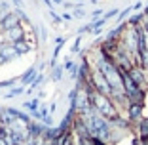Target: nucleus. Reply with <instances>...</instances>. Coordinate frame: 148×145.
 Returning a JSON list of instances; mask_svg holds the SVG:
<instances>
[{
    "label": "nucleus",
    "instance_id": "1",
    "mask_svg": "<svg viewBox=\"0 0 148 145\" xmlns=\"http://www.w3.org/2000/svg\"><path fill=\"white\" fill-rule=\"evenodd\" d=\"M89 99H91V105L95 107V111L101 114V117H105L106 120H114V119L120 117V114H118V109H116V103H114L108 96L99 94L95 90V92L89 94Z\"/></svg>",
    "mask_w": 148,
    "mask_h": 145
},
{
    "label": "nucleus",
    "instance_id": "2",
    "mask_svg": "<svg viewBox=\"0 0 148 145\" xmlns=\"http://www.w3.org/2000/svg\"><path fill=\"white\" fill-rule=\"evenodd\" d=\"M143 107L144 105L131 103L129 109H127V120H129V122H140V120H143Z\"/></svg>",
    "mask_w": 148,
    "mask_h": 145
},
{
    "label": "nucleus",
    "instance_id": "3",
    "mask_svg": "<svg viewBox=\"0 0 148 145\" xmlns=\"http://www.w3.org/2000/svg\"><path fill=\"white\" fill-rule=\"evenodd\" d=\"M6 36H8L10 40H13V42H19V38H21V29L17 27H13V29H8L6 31Z\"/></svg>",
    "mask_w": 148,
    "mask_h": 145
},
{
    "label": "nucleus",
    "instance_id": "4",
    "mask_svg": "<svg viewBox=\"0 0 148 145\" xmlns=\"http://www.w3.org/2000/svg\"><path fill=\"white\" fill-rule=\"evenodd\" d=\"M139 134L143 137V141H148V119H143L139 122Z\"/></svg>",
    "mask_w": 148,
    "mask_h": 145
},
{
    "label": "nucleus",
    "instance_id": "5",
    "mask_svg": "<svg viewBox=\"0 0 148 145\" xmlns=\"http://www.w3.org/2000/svg\"><path fill=\"white\" fill-rule=\"evenodd\" d=\"M17 23H19L17 15H10V17L4 21V29H6V31H8V29H13V27H17Z\"/></svg>",
    "mask_w": 148,
    "mask_h": 145
}]
</instances>
